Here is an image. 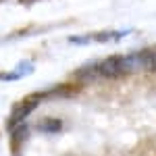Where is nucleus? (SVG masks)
I'll return each instance as SVG.
<instances>
[{
    "label": "nucleus",
    "instance_id": "f257e3e1",
    "mask_svg": "<svg viewBox=\"0 0 156 156\" xmlns=\"http://www.w3.org/2000/svg\"><path fill=\"white\" fill-rule=\"evenodd\" d=\"M81 73H83V75H90V77L119 79L123 75L131 73V67H129V58H127L125 54H112V56L100 60V62H94V65L83 67Z\"/></svg>",
    "mask_w": 156,
    "mask_h": 156
},
{
    "label": "nucleus",
    "instance_id": "f03ea898",
    "mask_svg": "<svg viewBox=\"0 0 156 156\" xmlns=\"http://www.w3.org/2000/svg\"><path fill=\"white\" fill-rule=\"evenodd\" d=\"M127 58H129V67H131V71H135V69L156 71V48L137 50V52H133V54H127Z\"/></svg>",
    "mask_w": 156,
    "mask_h": 156
},
{
    "label": "nucleus",
    "instance_id": "39448f33",
    "mask_svg": "<svg viewBox=\"0 0 156 156\" xmlns=\"http://www.w3.org/2000/svg\"><path fill=\"white\" fill-rule=\"evenodd\" d=\"M21 2H25V4H29V2H34V0H21Z\"/></svg>",
    "mask_w": 156,
    "mask_h": 156
},
{
    "label": "nucleus",
    "instance_id": "7ed1b4c3",
    "mask_svg": "<svg viewBox=\"0 0 156 156\" xmlns=\"http://www.w3.org/2000/svg\"><path fill=\"white\" fill-rule=\"evenodd\" d=\"M37 102H40V96H31V98H27V100H23L19 106L15 108V115H12V119H15V121L25 119V117H27L31 110H36Z\"/></svg>",
    "mask_w": 156,
    "mask_h": 156
},
{
    "label": "nucleus",
    "instance_id": "20e7f679",
    "mask_svg": "<svg viewBox=\"0 0 156 156\" xmlns=\"http://www.w3.org/2000/svg\"><path fill=\"white\" fill-rule=\"evenodd\" d=\"M60 127H62V123H60L58 119H44L40 125H37L40 131H58Z\"/></svg>",
    "mask_w": 156,
    "mask_h": 156
}]
</instances>
